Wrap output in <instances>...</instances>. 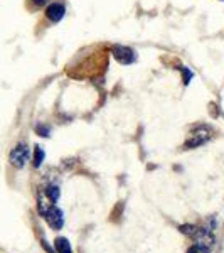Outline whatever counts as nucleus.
<instances>
[{
  "mask_svg": "<svg viewBox=\"0 0 224 253\" xmlns=\"http://www.w3.org/2000/svg\"><path fill=\"white\" fill-rule=\"evenodd\" d=\"M113 56L120 64H132L137 61V52L127 46H113Z\"/></svg>",
  "mask_w": 224,
  "mask_h": 253,
  "instance_id": "nucleus-4",
  "label": "nucleus"
},
{
  "mask_svg": "<svg viewBox=\"0 0 224 253\" xmlns=\"http://www.w3.org/2000/svg\"><path fill=\"white\" fill-rule=\"evenodd\" d=\"M36 132H37L40 137H49V133H51V128L46 126V125H42V124H39V125H36Z\"/></svg>",
  "mask_w": 224,
  "mask_h": 253,
  "instance_id": "nucleus-9",
  "label": "nucleus"
},
{
  "mask_svg": "<svg viewBox=\"0 0 224 253\" xmlns=\"http://www.w3.org/2000/svg\"><path fill=\"white\" fill-rule=\"evenodd\" d=\"M211 138V128L207 125H199L194 132H190L189 138L186 142V149H195V147L206 144L207 140Z\"/></svg>",
  "mask_w": 224,
  "mask_h": 253,
  "instance_id": "nucleus-2",
  "label": "nucleus"
},
{
  "mask_svg": "<svg viewBox=\"0 0 224 253\" xmlns=\"http://www.w3.org/2000/svg\"><path fill=\"white\" fill-rule=\"evenodd\" d=\"M209 252H211L209 248L202 247V245H197V243H195L194 247H190L189 250H187V253H209Z\"/></svg>",
  "mask_w": 224,
  "mask_h": 253,
  "instance_id": "nucleus-10",
  "label": "nucleus"
},
{
  "mask_svg": "<svg viewBox=\"0 0 224 253\" xmlns=\"http://www.w3.org/2000/svg\"><path fill=\"white\" fill-rule=\"evenodd\" d=\"M64 14H66V7L61 2L49 3L46 7V17L51 20V22H59V20H63Z\"/></svg>",
  "mask_w": 224,
  "mask_h": 253,
  "instance_id": "nucleus-5",
  "label": "nucleus"
},
{
  "mask_svg": "<svg viewBox=\"0 0 224 253\" xmlns=\"http://www.w3.org/2000/svg\"><path fill=\"white\" fill-rule=\"evenodd\" d=\"M42 214H44V218H46L47 224L54 231H58V230H61V228H63V224H64V214H63V211H61L58 206H49L47 210L42 211Z\"/></svg>",
  "mask_w": 224,
  "mask_h": 253,
  "instance_id": "nucleus-3",
  "label": "nucleus"
},
{
  "mask_svg": "<svg viewBox=\"0 0 224 253\" xmlns=\"http://www.w3.org/2000/svg\"><path fill=\"white\" fill-rule=\"evenodd\" d=\"M32 3H34L36 7H42V5H46L47 3V0H31Z\"/></svg>",
  "mask_w": 224,
  "mask_h": 253,
  "instance_id": "nucleus-12",
  "label": "nucleus"
},
{
  "mask_svg": "<svg viewBox=\"0 0 224 253\" xmlns=\"http://www.w3.org/2000/svg\"><path fill=\"white\" fill-rule=\"evenodd\" d=\"M221 2H224V0H221Z\"/></svg>",
  "mask_w": 224,
  "mask_h": 253,
  "instance_id": "nucleus-13",
  "label": "nucleus"
},
{
  "mask_svg": "<svg viewBox=\"0 0 224 253\" xmlns=\"http://www.w3.org/2000/svg\"><path fill=\"white\" fill-rule=\"evenodd\" d=\"M182 75H186V78H184V83L187 84L190 81V78H192V73L189 71L187 68H182Z\"/></svg>",
  "mask_w": 224,
  "mask_h": 253,
  "instance_id": "nucleus-11",
  "label": "nucleus"
},
{
  "mask_svg": "<svg viewBox=\"0 0 224 253\" xmlns=\"http://www.w3.org/2000/svg\"><path fill=\"white\" fill-rule=\"evenodd\" d=\"M59 194H61V191H59L58 186H47L46 187V196L49 198V201H51L52 205H54V203H58Z\"/></svg>",
  "mask_w": 224,
  "mask_h": 253,
  "instance_id": "nucleus-6",
  "label": "nucleus"
},
{
  "mask_svg": "<svg viewBox=\"0 0 224 253\" xmlns=\"http://www.w3.org/2000/svg\"><path fill=\"white\" fill-rule=\"evenodd\" d=\"M29 157H31V152H29V147L24 142H20L10 150L9 154V161H10V166L15 167V169H22L26 167V164L29 162Z\"/></svg>",
  "mask_w": 224,
  "mask_h": 253,
  "instance_id": "nucleus-1",
  "label": "nucleus"
},
{
  "mask_svg": "<svg viewBox=\"0 0 224 253\" xmlns=\"http://www.w3.org/2000/svg\"><path fill=\"white\" fill-rule=\"evenodd\" d=\"M44 157H46V154H44V150H42V147H36V150H34V167H40V164L44 162Z\"/></svg>",
  "mask_w": 224,
  "mask_h": 253,
  "instance_id": "nucleus-8",
  "label": "nucleus"
},
{
  "mask_svg": "<svg viewBox=\"0 0 224 253\" xmlns=\"http://www.w3.org/2000/svg\"><path fill=\"white\" fill-rule=\"evenodd\" d=\"M56 250H58V253H73L71 245H69V242L66 238L56 240Z\"/></svg>",
  "mask_w": 224,
  "mask_h": 253,
  "instance_id": "nucleus-7",
  "label": "nucleus"
}]
</instances>
